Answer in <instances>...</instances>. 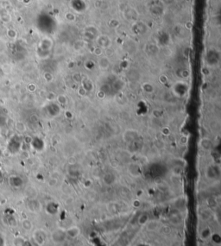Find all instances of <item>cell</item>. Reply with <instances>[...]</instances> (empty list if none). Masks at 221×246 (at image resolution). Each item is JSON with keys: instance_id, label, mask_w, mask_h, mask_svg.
<instances>
[{"instance_id": "cell-1", "label": "cell", "mask_w": 221, "mask_h": 246, "mask_svg": "<svg viewBox=\"0 0 221 246\" xmlns=\"http://www.w3.org/2000/svg\"><path fill=\"white\" fill-rule=\"evenodd\" d=\"M22 227H23V229H24V230H26V231H30V230L32 228L31 223H30L29 220H24V221L22 222Z\"/></svg>"}]
</instances>
